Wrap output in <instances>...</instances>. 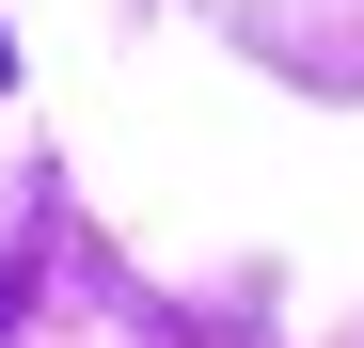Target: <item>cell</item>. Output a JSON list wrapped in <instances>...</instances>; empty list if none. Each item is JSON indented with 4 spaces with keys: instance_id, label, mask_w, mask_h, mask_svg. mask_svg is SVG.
Returning a JSON list of instances; mask_svg holds the SVG:
<instances>
[{
    "instance_id": "6da1fadb",
    "label": "cell",
    "mask_w": 364,
    "mask_h": 348,
    "mask_svg": "<svg viewBox=\"0 0 364 348\" xmlns=\"http://www.w3.org/2000/svg\"><path fill=\"white\" fill-rule=\"evenodd\" d=\"M16 301H32V254H0V332H16Z\"/></svg>"
}]
</instances>
